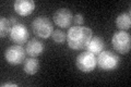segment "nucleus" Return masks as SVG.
<instances>
[{
    "label": "nucleus",
    "instance_id": "f257e3e1",
    "mask_svg": "<svg viewBox=\"0 0 131 87\" xmlns=\"http://www.w3.org/2000/svg\"><path fill=\"white\" fill-rule=\"evenodd\" d=\"M92 35L93 31L86 26H72L67 33L68 46L73 50H81L88 46Z\"/></svg>",
    "mask_w": 131,
    "mask_h": 87
},
{
    "label": "nucleus",
    "instance_id": "f03ea898",
    "mask_svg": "<svg viewBox=\"0 0 131 87\" xmlns=\"http://www.w3.org/2000/svg\"><path fill=\"white\" fill-rule=\"evenodd\" d=\"M120 64V58L110 50H103L96 58V65L102 71L108 72L116 70Z\"/></svg>",
    "mask_w": 131,
    "mask_h": 87
},
{
    "label": "nucleus",
    "instance_id": "7ed1b4c3",
    "mask_svg": "<svg viewBox=\"0 0 131 87\" xmlns=\"http://www.w3.org/2000/svg\"><path fill=\"white\" fill-rule=\"evenodd\" d=\"M32 30H33V33L37 37L45 39V38H48L49 36H51L52 32H54V26H52V23L47 16L39 15L33 20Z\"/></svg>",
    "mask_w": 131,
    "mask_h": 87
},
{
    "label": "nucleus",
    "instance_id": "20e7f679",
    "mask_svg": "<svg viewBox=\"0 0 131 87\" xmlns=\"http://www.w3.org/2000/svg\"><path fill=\"white\" fill-rule=\"evenodd\" d=\"M112 44L116 51L121 53V55H126V53H128L130 51V48H131L130 34L125 31L116 32L113 35Z\"/></svg>",
    "mask_w": 131,
    "mask_h": 87
},
{
    "label": "nucleus",
    "instance_id": "39448f33",
    "mask_svg": "<svg viewBox=\"0 0 131 87\" xmlns=\"http://www.w3.org/2000/svg\"><path fill=\"white\" fill-rule=\"evenodd\" d=\"M75 64L81 72H84V73L92 72L96 67L95 55L90 51H83L78 56Z\"/></svg>",
    "mask_w": 131,
    "mask_h": 87
},
{
    "label": "nucleus",
    "instance_id": "423d86ee",
    "mask_svg": "<svg viewBox=\"0 0 131 87\" xmlns=\"http://www.w3.org/2000/svg\"><path fill=\"white\" fill-rule=\"evenodd\" d=\"M26 51L21 45H13L10 46L5 52L6 61L11 65L21 64L25 60Z\"/></svg>",
    "mask_w": 131,
    "mask_h": 87
},
{
    "label": "nucleus",
    "instance_id": "0eeeda50",
    "mask_svg": "<svg viewBox=\"0 0 131 87\" xmlns=\"http://www.w3.org/2000/svg\"><path fill=\"white\" fill-rule=\"evenodd\" d=\"M54 22L61 28H69L73 22V14L68 8H60L54 13Z\"/></svg>",
    "mask_w": 131,
    "mask_h": 87
},
{
    "label": "nucleus",
    "instance_id": "6e6552de",
    "mask_svg": "<svg viewBox=\"0 0 131 87\" xmlns=\"http://www.w3.org/2000/svg\"><path fill=\"white\" fill-rule=\"evenodd\" d=\"M28 36H30V33H28L27 27L24 24L18 23L12 26V30L10 32V38L14 44L22 46L23 44H25L27 41Z\"/></svg>",
    "mask_w": 131,
    "mask_h": 87
},
{
    "label": "nucleus",
    "instance_id": "1a4fd4ad",
    "mask_svg": "<svg viewBox=\"0 0 131 87\" xmlns=\"http://www.w3.org/2000/svg\"><path fill=\"white\" fill-rule=\"evenodd\" d=\"M14 11L21 16L30 15L35 9V2L33 0H16L13 3Z\"/></svg>",
    "mask_w": 131,
    "mask_h": 87
},
{
    "label": "nucleus",
    "instance_id": "9d476101",
    "mask_svg": "<svg viewBox=\"0 0 131 87\" xmlns=\"http://www.w3.org/2000/svg\"><path fill=\"white\" fill-rule=\"evenodd\" d=\"M44 50H45L44 43L38 38H32L26 44L25 51L30 57H33V58L38 57L44 52Z\"/></svg>",
    "mask_w": 131,
    "mask_h": 87
},
{
    "label": "nucleus",
    "instance_id": "9b49d317",
    "mask_svg": "<svg viewBox=\"0 0 131 87\" xmlns=\"http://www.w3.org/2000/svg\"><path fill=\"white\" fill-rule=\"evenodd\" d=\"M104 47H105V44H104L103 38L95 36V37H92L85 48H86V51H90L95 55V53H100L101 51H103Z\"/></svg>",
    "mask_w": 131,
    "mask_h": 87
},
{
    "label": "nucleus",
    "instance_id": "f8f14e48",
    "mask_svg": "<svg viewBox=\"0 0 131 87\" xmlns=\"http://www.w3.org/2000/svg\"><path fill=\"white\" fill-rule=\"evenodd\" d=\"M38 69H39V61L37 59L30 57L24 60L23 70L28 75H34V74H36L38 71Z\"/></svg>",
    "mask_w": 131,
    "mask_h": 87
},
{
    "label": "nucleus",
    "instance_id": "ddd939ff",
    "mask_svg": "<svg viewBox=\"0 0 131 87\" xmlns=\"http://www.w3.org/2000/svg\"><path fill=\"white\" fill-rule=\"evenodd\" d=\"M116 25L121 31H127L131 27V15L130 12H124L116 18Z\"/></svg>",
    "mask_w": 131,
    "mask_h": 87
},
{
    "label": "nucleus",
    "instance_id": "4468645a",
    "mask_svg": "<svg viewBox=\"0 0 131 87\" xmlns=\"http://www.w3.org/2000/svg\"><path fill=\"white\" fill-rule=\"evenodd\" d=\"M11 30H12V24L10 22V20H8L6 18L0 19V37L3 38L7 35H10Z\"/></svg>",
    "mask_w": 131,
    "mask_h": 87
},
{
    "label": "nucleus",
    "instance_id": "2eb2a0df",
    "mask_svg": "<svg viewBox=\"0 0 131 87\" xmlns=\"http://www.w3.org/2000/svg\"><path fill=\"white\" fill-rule=\"evenodd\" d=\"M51 38L57 44H62V43H64V40L67 39V35H66L61 30H56V31L52 32Z\"/></svg>",
    "mask_w": 131,
    "mask_h": 87
},
{
    "label": "nucleus",
    "instance_id": "dca6fc26",
    "mask_svg": "<svg viewBox=\"0 0 131 87\" xmlns=\"http://www.w3.org/2000/svg\"><path fill=\"white\" fill-rule=\"evenodd\" d=\"M73 22H74V24H75V25H78V26L83 25V23H84V16L82 15L81 13L75 14L74 16H73Z\"/></svg>",
    "mask_w": 131,
    "mask_h": 87
},
{
    "label": "nucleus",
    "instance_id": "f3484780",
    "mask_svg": "<svg viewBox=\"0 0 131 87\" xmlns=\"http://www.w3.org/2000/svg\"><path fill=\"white\" fill-rule=\"evenodd\" d=\"M2 87H7V86H12V87H16L18 84H13V83H5V84H1Z\"/></svg>",
    "mask_w": 131,
    "mask_h": 87
},
{
    "label": "nucleus",
    "instance_id": "a211bd4d",
    "mask_svg": "<svg viewBox=\"0 0 131 87\" xmlns=\"http://www.w3.org/2000/svg\"><path fill=\"white\" fill-rule=\"evenodd\" d=\"M10 22H11V24H13V25L18 24V23H16V19L14 18V16H10Z\"/></svg>",
    "mask_w": 131,
    "mask_h": 87
}]
</instances>
